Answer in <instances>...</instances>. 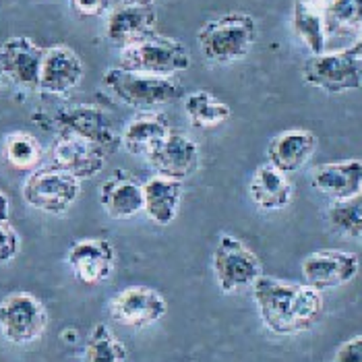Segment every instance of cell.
<instances>
[{
  "mask_svg": "<svg viewBox=\"0 0 362 362\" xmlns=\"http://www.w3.org/2000/svg\"><path fill=\"white\" fill-rule=\"evenodd\" d=\"M252 298L263 325L276 335L305 334L323 313L321 292L308 284L261 276L252 284Z\"/></svg>",
  "mask_w": 362,
  "mask_h": 362,
  "instance_id": "1",
  "label": "cell"
},
{
  "mask_svg": "<svg viewBox=\"0 0 362 362\" xmlns=\"http://www.w3.org/2000/svg\"><path fill=\"white\" fill-rule=\"evenodd\" d=\"M257 42V21L247 13H228L207 21L197 33V44L205 60L230 64L251 52Z\"/></svg>",
  "mask_w": 362,
  "mask_h": 362,
  "instance_id": "2",
  "label": "cell"
},
{
  "mask_svg": "<svg viewBox=\"0 0 362 362\" xmlns=\"http://www.w3.org/2000/svg\"><path fill=\"white\" fill-rule=\"evenodd\" d=\"M104 85L112 95L137 110H151L174 104L185 98V89L172 77L135 73L127 69H108L104 73Z\"/></svg>",
  "mask_w": 362,
  "mask_h": 362,
  "instance_id": "3",
  "label": "cell"
},
{
  "mask_svg": "<svg viewBox=\"0 0 362 362\" xmlns=\"http://www.w3.org/2000/svg\"><path fill=\"white\" fill-rule=\"evenodd\" d=\"M118 66L135 73L174 77L191 66V54L182 42L153 33L147 40L120 50Z\"/></svg>",
  "mask_w": 362,
  "mask_h": 362,
  "instance_id": "4",
  "label": "cell"
},
{
  "mask_svg": "<svg viewBox=\"0 0 362 362\" xmlns=\"http://www.w3.org/2000/svg\"><path fill=\"white\" fill-rule=\"evenodd\" d=\"M79 193H81V180L56 166L37 168L29 172L21 191L23 201L29 207L50 216L66 214L77 201Z\"/></svg>",
  "mask_w": 362,
  "mask_h": 362,
  "instance_id": "5",
  "label": "cell"
},
{
  "mask_svg": "<svg viewBox=\"0 0 362 362\" xmlns=\"http://www.w3.org/2000/svg\"><path fill=\"white\" fill-rule=\"evenodd\" d=\"M303 79L310 87L332 95L362 89V56L356 54L352 46L310 56L303 66Z\"/></svg>",
  "mask_w": 362,
  "mask_h": 362,
  "instance_id": "6",
  "label": "cell"
},
{
  "mask_svg": "<svg viewBox=\"0 0 362 362\" xmlns=\"http://www.w3.org/2000/svg\"><path fill=\"white\" fill-rule=\"evenodd\" d=\"M214 274L222 292L234 294L243 288H252V284L263 276V267L259 257L243 240L222 234L214 251Z\"/></svg>",
  "mask_w": 362,
  "mask_h": 362,
  "instance_id": "7",
  "label": "cell"
},
{
  "mask_svg": "<svg viewBox=\"0 0 362 362\" xmlns=\"http://www.w3.org/2000/svg\"><path fill=\"white\" fill-rule=\"evenodd\" d=\"M48 327L46 307L29 292H13L0 300V334L11 344L25 346L40 339Z\"/></svg>",
  "mask_w": 362,
  "mask_h": 362,
  "instance_id": "8",
  "label": "cell"
},
{
  "mask_svg": "<svg viewBox=\"0 0 362 362\" xmlns=\"http://www.w3.org/2000/svg\"><path fill=\"white\" fill-rule=\"evenodd\" d=\"M56 135H73L79 139L91 141L112 156L120 145V135L116 133L110 116L98 106L77 104L71 108H62L54 116Z\"/></svg>",
  "mask_w": 362,
  "mask_h": 362,
  "instance_id": "9",
  "label": "cell"
},
{
  "mask_svg": "<svg viewBox=\"0 0 362 362\" xmlns=\"http://www.w3.org/2000/svg\"><path fill=\"white\" fill-rule=\"evenodd\" d=\"M156 4L153 0H120L112 6L106 21V37L112 46L124 50L156 33Z\"/></svg>",
  "mask_w": 362,
  "mask_h": 362,
  "instance_id": "10",
  "label": "cell"
},
{
  "mask_svg": "<svg viewBox=\"0 0 362 362\" xmlns=\"http://www.w3.org/2000/svg\"><path fill=\"white\" fill-rule=\"evenodd\" d=\"M168 305L164 296L147 286H129L118 292L110 303V317L133 329L149 327L166 317Z\"/></svg>",
  "mask_w": 362,
  "mask_h": 362,
  "instance_id": "11",
  "label": "cell"
},
{
  "mask_svg": "<svg viewBox=\"0 0 362 362\" xmlns=\"http://www.w3.org/2000/svg\"><path fill=\"white\" fill-rule=\"evenodd\" d=\"M303 278L310 288L323 292L350 284L361 272V259L356 252L325 249L310 252L303 261Z\"/></svg>",
  "mask_w": 362,
  "mask_h": 362,
  "instance_id": "12",
  "label": "cell"
},
{
  "mask_svg": "<svg viewBox=\"0 0 362 362\" xmlns=\"http://www.w3.org/2000/svg\"><path fill=\"white\" fill-rule=\"evenodd\" d=\"M147 162L160 176L187 180L201 166V153L189 135L180 131H170L166 139L147 156Z\"/></svg>",
  "mask_w": 362,
  "mask_h": 362,
  "instance_id": "13",
  "label": "cell"
},
{
  "mask_svg": "<svg viewBox=\"0 0 362 362\" xmlns=\"http://www.w3.org/2000/svg\"><path fill=\"white\" fill-rule=\"evenodd\" d=\"M66 263L73 276L85 286H98L110 278L116 267V251L110 240L104 238H81L69 252Z\"/></svg>",
  "mask_w": 362,
  "mask_h": 362,
  "instance_id": "14",
  "label": "cell"
},
{
  "mask_svg": "<svg viewBox=\"0 0 362 362\" xmlns=\"http://www.w3.org/2000/svg\"><path fill=\"white\" fill-rule=\"evenodd\" d=\"M108 158L110 156L95 143L73 135H56L52 145V166L73 174L79 180L98 176Z\"/></svg>",
  "mask_w": 362,
  "mask_h": 362,
  "instance_id": "15",
  "label": "cell"
},
{
  "mask_svg": "<svg viewBox=\"0 0 362 362\" xmlns=\"http://www.w3.org/2000/svg\"><path fill=\"white\" fill-rule=\"evenodd\" d=\"M83 73V60L73 48H69V46L46 48L37 89L48 95H69L77 85L81 83Z\"/></svg>",
  "mask_w": 362,
  "mask_h": 362,
  "instance_id": "16",
  "label": "cell"
},
{
  "mask_svg": "<svg viewBox=\"0 0 362 362\" xmlns=\"http://www.w3.org/2000/svg\"><path fill=\"white\" fill-rule=\"evenodd\" d=\"M44 52L46 48H40L25 35L6 40L0 46V62H2L4 75L19 87L37 89Z\"/></svg>",
  "mask_w": 362,
  "mask_h": 362,
  "instance_id": "17",
  "label": "cell"
},
{
  "mask_svg": "<svg viewBox=\"0 0 362 362\" xmlns=\"http://www.w3.org/2000/svg\"><path fill=\"white\" fill-rule=\"evenodd\" d=\"M310 185L319 193L329 197L334 203L352 199L362 191V162L346 160V162L321 164L313 170Z\"/></svg>",
  "mask_w": 362,
  "mask_h": 362,
  "instance_id": "18",
  "label": "cell"
},
{
  "mask_svg": "<svg viewBox=\"0 0 362 362\" xmlns=\"http://www.w3.org/2000/svg\"><path fill=\"white\" fill-rule=\"evenodd\" d=\"M100 203L114 220H131L143 211V185L124 170H116L100 189Z\"/></svg>",
  "mask_w": 362,
  "mask_h": 362,
  "instance_id": "19",
  "label": "cell"
},
{
  "mask_svg": "<svg viewBox=\"0 0 362 362\" xmlns=\"http://www.w3.org/2000/svg\"><path fill=\"white\" fill-rule=\"evenodd\" d=\"M317 135L305 129H290L274 137L267 147V164L292 174L307 164L317 149Z\"/></svg>",
  "mask_w": 362,
  "mask_h": 362,
  "instance_id": "20",
  "label": "cell"
},
{
  "mask_svg": "<svg viewBox=\"0 0 362 362\" xmlns=\"http://www.w3.org/2000/svg\"><path fill=\"white\" fill-rule=\"evenodd\" d=\"M182 195H185L182 180L156 174L147 182H143V211L153 223L168 226L174 222L178 214Z\"/></svg>",
  "mask_w": 362,
  "mask_h": 362,
  "instance_id": "21",
  "label": "cell"
},
{
  "mask_svg": "<svg viewBox=\"0 0 362 362\" xmlns=\"http://www.w3.org/2000/svg\"><path fill=\"white\" fill-rule=\"evenodd\" d=\"M170 122L160 112H141L124 127L120 141L131 156L147 158L170 133Z\"/></svg>",
  "mask_w": 362,
  "mask_h": 362,
  "instance_id": "22",
  "label": "cell"
},
{
  "mask_svg": "<svg viewBox=\"0 0 362 362\" xmlns=\"http://www.w3.org/2000/svg\"><path fill=\"white\" fill-rule=\"evenodd\" d=\"M252 203L263 211H279L292 201V182L288 174L274 168L272 164L259 166L255 170L249 185Z\"/></svg>",
  "mask_w": 362,
  "mask_h": 362,
  "instance_id": "23",
  "label": "cell"
},
{
  "mask_svg": "<svg viewBox=\"0 0 362 362\" xmlns=\"http://www.w3.org/2000/svg\"><path fill=\"white\" fill-rule=\"evenodd\" d=\"M292 29L298 40L308 48V52L323 54L327 44V25H325V6L310 0H294L292 8Z\"/></svg>",
  "mask_w": 362,
  "mask_h": 362,
  "instance_id": "24",
  "label": "cell"
},
{
  "mask_svg": "<svg viewBox=\"0 0 362 362\" xmlns=\"http://www.w3.org/2000/svg\"><path fill=\"white\" fill-rule=\"evenodd\" d=\"M185 110L189 120L199 129H216L230 118V106L220 102L209 91H193L185 98Z\"/></svg>",
  "mask_w": 362,
  "mask_h": 362,
  "instance_id": "25",
  "label": "cell"
},
{
  "mask_svg": "<svg viewBox=\"0 0 362 362\" xmlns=\"http://www.w3.org/2000/svg\"><path fill=\"white\" fill-rule=\"evenodd\" d=\"M2 153H4V160L11 166L15 170H23V172L37 170V166L42 164V158H44L42 143L35 139L31 133H23V131L11 133L4 139Z\"/></svg>",
  "mask_w": 362,
  "mask_h": 362,
  "instance_id": "26",
  "label": "cell"
},
{
  "mask_svg": "<svg viewBox=\"0 0 362 362\" xmlns=\"http://www.w3.org/2000/svg\"><path fill=\"white\" fill-rule=\"evenodd\" d=\"M83 362H127V348L108 325L98 323L87 335Z\"/></svg>",
  "mask_w": 362,
  "mask_h": 362,
  "instance_id": "27",
  "label": "cell"
},
{
  "mask_svg": "<svg viewBox=\"0 0 362 362\" xmlns=\"http://www.w3.org/2000/svg\"><path fill=\"white\" fill-rule=\"evenodd\" d=\"M327 35H356L362 33V0H334L325 8Z\"/></svg>",
  "mask_w": 362,
  "mask_h": 362,
  "instance_id": "28",
  "label": "cell"
},
{
  "mask_svg": "<svg viewBox=\"0 0 362 362\" xmlns=\"http://www.w3.org/2000/svg\"><path fill=\"white\" fill-rule=\"evenodd\" d=\"M335 232L348 238H362V191L346 201H335L327 211Z\"/></svg>",
  "mask_w": 362,
  "mask_h": 362,
  "instance_id": "29",
  "label": "cell"
},
{
  "mask_svg": "<svg viewBox=\"0 0 362 362\" xmlns=\"http://www.w3.org/2000/svg\"><path fill=\"white\" fill-rule=\"evenodd\" d=\"M19 249H21V238L17 230L8 223V220L0 222V265L13 261Z\"/></svg>",
  "mask_w": 362,
  "mask_h": 362,
  "instance_id": "30",
  "label": "cell"
},
{
  "mask_svg": "<svg viewBox=\"0 0 362 362\" xmlns=\"http://www.w3.org/2000/svg\"><path fill=\"white\" fill-rule=\"evenodd\" d=\"M79 17H104L112 11V0H69Z\"/></svg>",
  "mask_w": 362,
  "mask_h": 362,
  "instance_id": "31",
  "label": "cell"
},
{
  "mask_svg": "<svg viewBox=\"0 0 362 362\" xmlns=\"http://www.w3.org/2000/svg\"><path fill=\"white\" fill-rule=\"evenodd\" d=\"M332 362H362V335H356L348 341H344Z\"/></svg>",
  "mask_w": 362,
  "mask_h": 362,
  "instance_id": "32",
  "label": "cell"
},
{
  "mask_svg": "<svg viewBox=\"0 0 362 362\" xmlns=\"http://www.w3.org/2000/svg\"><path fill=\"white\" fill-rule=\"evenodd\" d=\"M8 220V199L0 191V222Z\"/></svg>",
  "mask_w": 362,
  "mask_h": 362,
  "instance_id": "33",
  "label": "cell"
},
{
  "mask_svg": "<svg viewBox=\"0 0 362 362\" xmlns=\"http://www.w3.org/2000/svg\"><path fill=\"white\" fill-rule=\"evenodd\" d=\"M352 50H354L358 56H362V33H361V37L356 40V44L352 46Z\"/></svg>",
  "mask_w": 362,
  "mask_h": 362,
  "instance_id": "34",
  "label": "cell"
},
{
  "mask_svg": "<svg viewBox=\"0 0 362 362\" xmlns=\"http://www.w3.org/2000/svg\"><path fill=\"white\" fill-rule=\"evenodd\" d=\"M310 2H317V4H321V6H325V8H327V4H332L334 0H310Z\"/></svg>",
  "mask_w": 362,
  "mask_h": 362,
  "instance_id": "35",
  "label": "cell"
},
{
  "mask_svg": "<svg viewBox=\"0 0 362 362\" xmlns=\"http://www.w3.org/2000/svg\"><path fill=\"white\" fill-rule=\"evenodd\" d=\"M4 77H6V75H4V69H2V62H0V83H2Z\"/></svg>",
  "mask_w": 362,
  "mask_h": 362,
  "instance_id": "36",
  "label": "cell"
}]
</instances>
